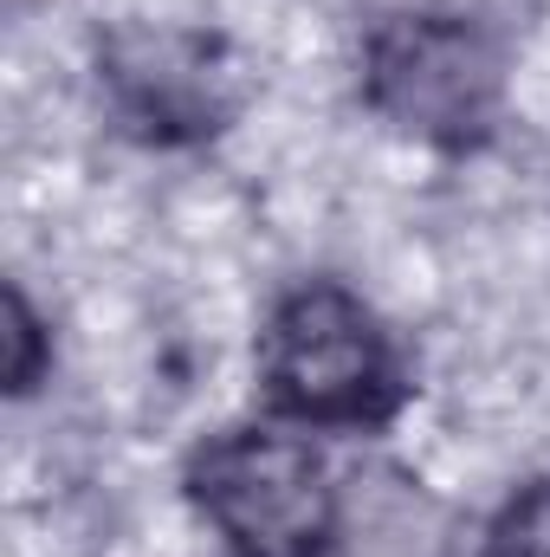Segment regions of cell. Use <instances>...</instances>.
<instances>
[{
    "label": "cell",
    "mask_w": 550,
    "mask_h": 557,
    "mask_svg": "<svg viewBox=\"0 0 550 557\" xmlns=\"http://www.w3.org/2000/svg\"><path fill=\"white\" fill-rule=\"evenodd\" d=\"M260 389L304 428H376L402 403V357L357 292L311 278L278 298L260 331Z\"/></svg>",
    "instance_id": "1"
},
{
    "label": "cell",
    "mask_w": 550,
    "mask_h": 557,
    "mask_svg": "<svg viewBox=\"0 0 550 557\" xmlns=\"http://www.w3.org/2000/svg\"><path fill=\"white\" fill-rule=\"evenodd\" d=\"M188 499L240 557H317L337 532L330 467L285 428L214 434L188 460Z\"/></svg>",
    "instance_id": "2"
},
{
    "label": "cell",
    "mask_w": 550,
    "mask_h": 557,
    "mask_svg": "<svg viewBox=\"0 0 550 557\" xmlns=\"http://www.w3.org/2000/svg\"><path fill=\"white\" fill-rule=\"evenodd\" d=\"M363 91L376 117H389L402 137H421L434 149H473L499 124L505 59L479 26L453 13H402L383 20L370 39Z\"/></svg>",
    "instance_id": "3"
},
{
    "label": "cell",
    "mask_w": 550,
    "mask_h": 557,
    "mask_svg": "<svg viewBox=\"0 0 550 557\" xmlns=\"http://www.w3.org/2000/svg\"><path fill=\"white\" fill-rule=\"evenodd\" d=\"M104 65L117 111L142 137H208L227 117V72H214V46L195 33H117Z\"/></svg>",
    "instance_id": "4"
},
{
    "label": "cell",
    "mask_w": 550,
    "mask_h": 557,
    "mask_svg": "<svg viewBox=\"0 0 550 557\" xmlns=\"http://www.w3.org/2000/svg\"><path fill=\"white\" fill-rule=\"evenodd\" d=\"M486 557H550V480H532L505 499L486 532Z\"/></svg>",
    "instance_id": "5"
},
{
    "label": "cell",
    "mask_w": 550,
    "mask_h": 557,
    "mask_svg": "<svg viewBox=\"0 0 550 557\" xmlns=\"http://www.w3.org/2000/svg\"><path fill=\"white\" fill-rule=\"evenodd\" d=\"M52 363V350H46V331H39V311L26 305V292L20 285H7V389L13 396H26L33 383H39V370Z\"/></svg>",
    "instance_id": "6"
}]
</instances>
